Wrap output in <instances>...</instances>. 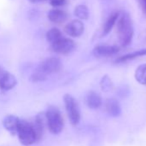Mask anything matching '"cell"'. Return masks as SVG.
<instances>
[{
	"label": "cell",
	"instance_id": "obj_20",
	"mask_svg": "<svg viewBox=\"0 0 146 146\" xmlns=\"http://www.w3.org/2000/svg\"><path fill=\"white\" fill-rule=\"evenodd\" d=\"M47 76L45 75L44 73H42L40 70H38L37 68L34 70V72L32 73V75L30 77V80L33 83H39V82H43L46 81L47 79Z\"/></svg>",
	"mask_w": 146,
	"mask_h": 146
},
{
	"label": "cell",
	"instance_id": "obj_14",
	"mask_svg": "<svg viewBox=\"0 0 146 146\" xmlns=\"http://www.w3.org/2000/svg\"><path fill=\"white\" fill-rule=\"evenodd\" d=\"M85 101H86L87 106L91 109H97L102 104V100L101 96L95 91L89 92L86 96Z\"/></svg>",
	"mask_w": 146,
	"mask_h": 146
},
{
	"label": "cell",
	"instance_id": "obj_7",
	"mask_svg": "<svg viewBox=\"0 0 146 146\" xmlns=\"http://www.w3.org/2000/svg\"><path fill=\"white\" fill-rule=\"evenodd\" d=\"M64 32L70 37H80L84 32V24L81 20H72L64 27Z\"/></svg>",
	"mask_w": 146,
	"mask_h": 146
},
{
	"label": "cell",
	"instance_id": "obj_6",
	"mask_svg": "<svg viewBox=\"0 0 146 146\" xmlns=\"http://www.w3.org/2000/svg\"><path fill=\"white\" fill-rule=\"evenodd\" d=\"M76 48L75 41L70 39L62 37L56 42L51 44V49L52 52L59 54H68Z\"/></svg>",
	"mask_w": 146,
	"mask_h": 146
},
{
	"label": "cell",
	"instance_id": "obj_22",
	"mask_svg": "<svg viewBox=\"0 0 146 146\" xmlns=\"http://www.w3.org/2000/svg\"><path fill=\"white\" fill-rule=\"evenodd\" d=\"M67 4V0H50V5L54 7V9H58L59 7L64 6Z\"/></svg>",
	"mask_w": 146,
	"mask_h": 146
},
{
	"label": "cell",
	"instance_id": "obj_17",
	"mask_svg": "<svg viewBox=\"0 0 146 146\" xmlns=\"http://www.w3.org/2000/svg\"><path fill=\"white\" fill-rule=\"evenodd\" d=\"M135 79L137 83L143 85H146V64H140L135 70Z\"/></svg>",
	"mask_w": 146,
	"mask_h": 146
},
{
	"label": "cell",
	"instance_id": "obj_12",
	"mask_svg": "<svg viewBox=\"0 0 146 146\" xmlns=\"http://www.w3.org/2000/svg\"><path fill=\"white\" fill-rule=\"evenodd\" d=\"M17 84V80L14 75L11 73L6 71L5 75L0 79V88L3 90H12Z\"/></svg>",
	"mask_w": 146,
	"mask_h": 146
},
{
	"label": "cell",
	"instance_id": "obj_11",
	"mask_svg": "<svg viewBox=\"0 0 146 146\" xmlns=\"http://www.w3.org/2000/svg\"><path fill=\"white\" fill-rule=\"evenodd\" d=\"M47 18L50 22L53 23H63L68 18V14L66 11L59 9H52L47 13Z\"/></svg>",
	"mask_w": 146,
	"mask_h": 146
},
{
	"label": "cell",
	"instance_id": "obj_1",
	"mask_svg": "<svg viewBox=\"0 0 146 146\" xmlns=\"http://www.w3.org/2000/svg\"><path fill=\"white\" fill-rule=\"evenodd\" d=\"M117 35L121 46L125 47L131 44L134 35V27L132 19L126 11L119 13L117 20Z\"/></svg>",
	"mask_w": 146,
	"mask_h": 146
},
{
	"label": "cell",
	"instance_id": "obj_23",
	"mask_svg": "<svg viewBox=\"0 0 146 146\" xmlns=\"http://www.w3.org/2000/svg\"><path fill=\"white\" fill-rule=\"evenodd\" d=\"M139 5L142 10L146 13V0H139Z\"/></svg>",
	"mask_w": 146,
	"mask_h": 146
},
{
	"label": "cell",
	"instance_id": "obj_8",
	"mask_svg": "<svg viewBox=\"0 0 146 146\" xmlns=\"http://www.w3.org/2000/svg\"><path fill=\"white\" fill-rule=\"evenodd\" d=\"M119 47L117 46L98 45L93 49L92 53L96 58H104V57H109L114 55L117 52H119Z\"/></svg>",
	"mask_w": 146,
	"mask_h": 146
},
{
	"label": "cell",
	"instance_id": "obj_5",
	"mask_svg": "<svg viewBox=\"0 0 146 146\" xmlns=\"http://www.w3.org/2000/svg\"><path fill=\"white\" fill-rule=\"evenodd\" d=\"M36 68L40 70L42 73H44L45 75L48 76L61 70L62 62L60 58L57 57H51L42 61Z\"/></svg>",
	"mask_w": 146,
	"mask_h": 146
},
{
	"label": "cell",
	"instance_id": "obj_9",
	"mask_svg": "<svg viewBox=\"0 0 146 146\" xmlns=\"http://www.w3.org/2000/svg\"><path fill=\"white\" fill-rule=\"evenodd\" d=\"M46 125V119L45 113H38L35 117L34 123L32 124L34 131H35V134L36 142L42 138L44 128Z\"/></svg>",
	"mask_w": 146,
	"mask_h": 146
},
{
	"label": "cell",
	"instance_id": "obj_25",
	"mask_svg": "<svg viewBox=\"0 0 146 146\" xmlns=\"http://www.w3.org/2000/svg\"><path fill=\"white\" fill-rule=\"evenodd\" d=\"M29 1L32 4H37V3H40L42 1H45V0H29Z\"/></svg>",
	"mask_w": 146,
	"mask_h": 146
},
{
	"label": "cell",
	"instance_id": "obj_13",
	"mask_svg": "<svg viewBox=\"0 0 146 146\" xmlns=\"http://www.w3.org/2000/svg\"><path fill=\"white\" fill-rule=\"evenodd\" d=\"M105 109L107 113L112 117H118L121 113V108L119 102L116 99H108L105 102Z\"/></svg>",
	"mask_w": 146,
	"mask_h": 146
},
{
	"label": "cell",
	"instance_id": "obj_2",
	"mask_svg": "<svg viewBox=\"0 0 146 146\" xmlns=\"http://www.w3.org/2000/svg\"><path fill=\"white\" fill-rule=\"evenodd\" d=\"M45 115L49 131L52 134H59L64 129V119L59 109L55 106H49Z\"/></svg>",
	"mask_w": 146,
	"mask_h": 146
},
{
	"label": "cell",
	"instance_id": "obj_24",
	"mask_svg": "<svg viewBox=\"0 0 146 146\" xmlns=\"http://www.w3.org/2000/svg\"><path fill=\"white\" fill-rule=\"evenodd\" d=\"M6 72V70L4 69V68H2V67H0V79L2 78V77L5 75V73Z\"/></svg>",
	"mask_w": 146,
	"mask_h": 146
},
{
	"label": "cell",
	"instance_id": "obj_19",
	"mask_svg": "<svg viewBox=\"0 0 146 146\" xmlns=\"http://www.w3.org/2000/svg\"><path fill=\"white\" fill-rule=\"evenodd\" d=\"M75 16L78 18V20H87L90 17V11L86 5H80L76 7L74 11Z\"/></svg>",
	"mask_w": 146,
	"mask_h": 146
},
{
	"label": "cell",
	"instance_id": "obj_15",
	"mask_svg": "<svg viewBox=\"0 0 146 146\" xmlns=\"http://www.w3.org/2000/svg\"><path fill=\"white\" fill-rule=\"evenodd\" d=\"M143 56H146V48L140 49V50H137V51H135V52L122 55V56L117 58L115 59L114 63L115 64L125 63L127 61H131V60H133L135 58H140V57H143Z\"/></svg>",
	"mask_w": 146,
	"mask_h": 146
},
{
	"label": "cell",
	"instance_id": "obj_16",
	"mask_svg": "<svg viewBox=\"0 0 146 146\" xmlns=\"http://www.w3.org/2000/svg\"><path fill=\"white\" fill-rule=\"evenodd\" d=\"M119 11H115L113 12L106 20L103 28H102V36H106L107 35H108L110 33V31L113 29V26L115 25V23H117V20L119 17Z\"/></svg>",
	"mask_w": 146,
	"mask_h": 146
},
{
	"label": "cell",
	"instance_id": "obj_4",
	"mask_svg": "<svg viewBox=\"0 0 146 146\" xmlns=\"http://www.w3.org/2000/svg\"><path fill=\"white\" fill-rule=\"evenodd\" d=\"M17 133L18 135L20 143L25 146L31 145L36 142L33 125L25 119H20Z\"/></svg>",
	"mask_w": 146,
	"mask_h": 146
},
{
	"label": "cell",
	"instance_id": "obj_18",
	"mask_svg": "<svg viewBox=\"0 0 146 146\" xmlns=\"http://www.w3.org/2000/svg\"><path fill=\"white\" fill-rule=\"evenodd\" d=\"M63 36H62V33L61 31L57 29V28H52L51 29H49L47 32H46V40L48 42H50L51 44L56 42L57 40H58L59 39H61Z\"/></svg>",
	"mask_w": 146,
	"mask_h": 146
},
{
	"label": "cell",
	"instance_id": "obj_21",
	"mask_svg": "<svg viewBox=\"0 0 146 146\" xmlns=\"http://www.w3.org/2000/svg\"><path fill=\"white\" fill-rule=\"evenodd\" d=\"M100 85L103 91H109L113 87V83L108 76H104L101 81Z\"/></svg>",
	"mask_w": 146,
	"mask_h": 146
},
{
	"label": "cell",
	"instance_id": "obj_3",
	"mask_svg": "<svg viewBox=\"0 0 146 146\" xmlns=\"http://www.w3.org/2000/svg\"><path fill=\"white\" fill-rule=\"evenodd\" d=\"M64 102L70 122L72 125H78L81 119V112L78 101L71 95L65 94L64 96Z\"/></svg>",
	"mask_w": 146,
	"mask_h": 146
},
{
	"label": "cell",
	"instance_id": "obj_10",
	"mask_svg": "<svg viewBox=\"0 0 146 146\" xmlns=\"http://www.w3.org/2000/svg\"><path fill=\"white\" fill-rule=\"evenodd\" d=\"M20 119L13 114H9L5 117L3 120V125L4 127L8 131L11 135H15L17 132V128L19 125Z\"/></svg>",
	"mask_w": 146,
	"mask_h": 146
}]
</instances>
